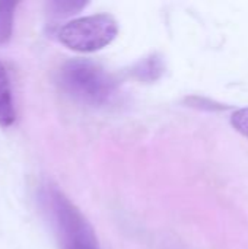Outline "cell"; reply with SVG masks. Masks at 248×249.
<instances>
[{
  "mask_svg": "<svg viewBox=\"0 0 248 249\" xmlns=\"http://www.w3.org/2000/svg\"><path fill=\"white\" fill-rule=\"evenodd\" d=\"M16 107L13 98L12 79L7 66L0 60V125L10 127L16 121Z\"/></svg>",
  "mask_w": 248,
  "mask_h": 249,
  "instance_id": "cell-4",
  "label": "cell"
},
{
  "mask_svg": "<svg viewBox=\"0 0 248 249\" xmlns=\"http://www.w3.org/2000/svg\"><path fill=\"white\" fill-rule=\"evenodd\" d=\"M60 88L75 101L91 107H102L113 101L117 80L101 64L73 58L61 64L57 73Z\"/></svg>",
  "mask_w": 248,
  "mask_h": 249,
  "instance_id": "cell-1",
  "label": "cell"
},
{
  "mask_svg": "<svg viewBox=\"0 0 248 249\" xmlns=\"http://www.w3.org/2000/svg\"><path fill=\"white\" fill-rule=\"evenodd\" d=\"M162 71H164L162 61H161V58H158L155 55L148 57L145 61H140L133 69V73L136 74V77L142 79V80H155L161 76Z\"/></svg>",
  "mask_w": 248,
  "mask_h": 249,
  "instance_id": "cell-6",
  "label": "cell"
},
{
  "mask_svg": "<svg viewBox=\"0 0 248 249\" xmlns=\"http://www.w3.org/2000/svg\"><path fill=\"white\" fill-rule=\"evenodd\" d=\"M118 35V23L108 13L72 19L57 31L58 41L79 53H94L110 45Z\"/></svg>",
  "mask_w": 248,
  "mask_h": 249,
  "instance_id": "cell-3",
  "label": "cell"
},
{
  "mask_svg": "<svg viewBox=\"0 0 248 249\" xmlns=\"http://www.w3.org/2000/svg\"><path fill=\"white\" fill-rule=\"evenodd\" d=\"M44 201L58 249H102L85 214L64 193L50 187Z\"/></svg>",
  "mask_w": 248,
  "mask_h": 249,
  "instance_id": "cell-2",
  "label": "cell"
},
{
  "mask_svg": "<svg viewBox=\"0 0 248 249\" xmlns=\"http://www.w3.org/2000/svg\"><path fill=\"white\" fill-rule=\"evenodd\" d=\"M18 7V1H0V45L10 41L13 34L15 23V10Z\"/></svg>",
  "mask_w": 248,
  "mask_h": 249,
  "instance_id": "cell-5",
  "label": "cell"
},
{
  "mask_svg": "<svg viewBox=\"0 0 248 249\" xmlns=\"http://www.w3.org/2000/svg\"><path fill=\"white\" fill-rule=\"evenodd\" d=\"M86 1H50L48 10L54 16H67L77 13L83 7H86Z\"/></svg>",
  "mask_w": 248,
  "mask_h": 249,
  "instance_id": "cell-7",
  "label": "cell"
},
{
  "mask_svg": "<svg viewBox=\"0 0 248 249\" xmlns=\"http://www.w3.org/2000/svg\"><path fill=\"white\" fill-rule=\"evenodd\" d=\"M231 124L240 134L248 139V108L235 111L231 117Z\"/></svg>",
  "mask_w": 248,
  "mask_h": 249,
  "instance_id": "cell-8",
  "label": "cell"
}]
</instances>
